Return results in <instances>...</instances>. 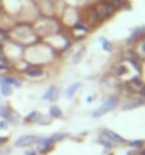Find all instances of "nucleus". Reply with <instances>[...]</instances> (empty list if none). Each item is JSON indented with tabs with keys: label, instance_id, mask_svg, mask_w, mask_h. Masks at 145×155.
<instances>
[{
	"label": "nucleus",
	"instance_id": "1",
	"mask_svg": "<svg viewBox=\"0 0 145 155\" xmlns=\"http://www.w3.org/2000/svg\"><path fill=\"white\" fill-rule=\"evenodd\" d=\"M93 10H94V13H95V16H97V19H98L100 21L108 20L112 14L118 12L108 0H100L98 3L93 5Z\"/></svg>",
	"mask_w": 145,
	"mask_h": 155
},
{
	"label": "nucleus",
	"instance_id": "2",
	"mask_svg": "<svg viewBox=\"0 0 145 155\" xmlns=\"http://www.w3.org/2000/svg\"><path fill=\"white\" fill-rule=\"evenodd\" d=\"M118 107V98L117 97H108L105 101L103 103V105L100 108H97L95 111H93V118H100V117H103L104 114H107L110 113V111H112V110H115V108Z\"/></svg>",
	"mask_w": 145,
	"mask_h": 155
},
{
	"label": "nucleus",
	"instance_id": "3",
	"mask_svg": "<svg viewBox=\"0 0 145 155\" xmlns=\"http://www.w3.org/2000/svg\"><path fill=\"white\" fill-rule=\"evenodd\" d=\"M37 151L40 154H46L48 151L53 150V147H54V141H53V138H46V140H37Z\"/></svg>",
	"mask_w": 145,
	"mask_h": 155
},
{
	"label": "nucleus",
	"instance_id": "4",
	"mask_svg": "<svg viewBox=\"0 0 145 155\" xmlns=\"http://www.w3.org/2000/svg\"><path fill=\"white\" fill-rule=\"evenodd\" d=\"M37 140L38 138L34 135H24V137H20L19 140L14 142V145L17 147V148H24V147H30V145H33V144H36Z\"/></svg>",
	"mask_w": 145,
	"mask_h": 155
},
{
	"label": "nucleus",
	"instance_id": "5",
	"mask_svg": "<svg viewBox=\"0 0 145 155\" xmlns=\"http://www.w3.org/2000/svg\"><path fill=\"white\" fill-rule=\"evenodd\" d=\"M103 134H104V138H107L108 141H111L114 145H115V144H125L127 142L125 138H122L121 135H118L117 132L110 131V130H104Z\"/></svg>",
	"mask_w": 145,
	"mask_h": 155
},
{
	"label": "nucleus",
	"instance_id": "6",
	"mask_svg": "<svg viewBox=\"0 0 145 155\" xmlns=\"http://www.w3.org/2000/svg\"><path fill=\"white\" fill-rule=\"evenodd\" d=\"M43 98L47 100V101H57L58 100V90H57L56 85H50L46 90V93L43 94Z\"/></svg>",
	"mask_w": 145,
	"mask_h": 155
},
{
	"label": "nucleus",
	"instance_id": "7",
	"mask_svg": "<svg viewBox=\"0 0 145 155\" xmlns=\"http://www.w3.org/2000/svg\"><path fill=\"white\" fill-rule=\"evenodd\" d=\"M24 74L30 77V78H41V77H44V71L41 68H38L37 66H30L24 71Z\"/></svg>",
	"mask_w": 145,
	"mask_h": 155
},
{
	"label": "nucleus",
	"instance_id": "8",
	"mask_svg": "<svg viewBox=\"0 0 145 155\" xmlns=\"http://www.w3.org/2000/svg\"><path fill=\"white\" fill-rule=\"evenodd\" d=\"M127 84H128V87H130L131 90H134V91H138V93H140L141 90L145 87V84L142 83V80H141L140 77H132V78L128 81Z\"/></svg>",
	"mask_w": 145,
	"mask_h": 155
},
{
	"label": "nucleus",
	"instance_id": "9",
	"mask_svg": "<svg viewBox=\"0 0 145 155\" xmlns=\"http://www.w3.org/2000/svg\"><path fill=\"white\" fill-rule=\"evenodd\" d=\"M81 88V83H74V84H71L68 88L66 90V93H64V95H66V98H68V100H71L73 97H74V94H75V91L77 90H80Z\"/></svg>",
	"mask_w": 145,
	"mask_h": 155
},
{
	"label": "nucleus",
	"instance_id": "10",
	"mask_svg": "<svg viewBox=\"0 0 145 155\" xmlns=\"http://www.w3.org/2000/svg\"><path fill=\"white\" fill-rule=\"evenodd\" d=\"M40 118H41V114L38 113V111H31L27 115V118H26V122H38Z\"/></svg>",
	"mask_w": 145,
	"mask_h": 155
},
{
	"label": "nucleus",
	"instance_id": "11",
	"mask_svg": "<svg viewBox=\"0 0 145 155\" xmlns=\"http://www.w3.org/2000/svg\"><path fill=\"white\" fill-rule=\"evenodd\" d=\"M50 117L51 118H61L63 117V111L60 110V107L51 105V107H50Z\"/></svg>",
	"mask_w": 145,
	"mask_h": 155
},
{
	"label": "nucleus",
	"instance_id": "12",
	"mask_svg": "<svg viewBox=\"0 0 145 155\" xmlns=\"http://www.w3.org/2000/svg\"><path fill=\"white\" fill-rule=\"evenodd\" d=\"M100 43H101V46H103V50H104V51H107V53H111L112 51L114 46H112V43L108 41L107 38L101 37V38H100Z\"/></svg>",
	"mask_w": 145,
	"mask_h": 155
},
{
	"label": "nucleus",
	"instance_id": "13",
	"mask_svg": "<svg viewBox=\"0 0 145 155\" xmlns=\"http://www.w3.org/2000/svg\"><path fill=\"white\" fill-rule=\"evenodd\" d=\"M5 81H6V84L7 85H14V87H17V88H19V87H21V83H20L19 80H16V78H14V77H5Z\"/></svg>",
	"mask_w": 145,
	"mask_h": 155
},
{
	"label": "nucleus",
	"instance_id": "14",
	"mask_svg": "<svg viewBox=\"0 0 145 155\" xmlns=\"http://www.w3.org/2000/svg\"><path fill=\"white\" fill-rule=\"evenodd\" d=\"M0 93H2V95L3 97H9V95H12V93H13V90H12V85H2L0 87Z\"/></svg>",
	"mask_w": 145,
	"mask_h": 155
},
{
	"label": "nucleus",
	"instance_id": "15",
	"mask_svg": "<svg viewBox=\"0 0 145 155\" xmlns=\"http://www.w3.org/2000/svg\"><path fill=\"white\" fill-rule=\"evenodd\" d=\"M141 104H142V101H135V103H131V104H128V105H124V107H122V110H124V111H128V110H134V108L140 107Z\"/></svg>",
	"mask_w": 145,
	"mask_h": 155
},
{
	"label": "nucleus",
	"instance_id": "16",
	"mask_svg": "<svg viewBox=\"0 0 145 155\" xmlns=\"http://www.w3.org/2000/svg\"><path fill=\"white\" fill-rule=\"evenodd\" d=\"M84 53H85V48L83 47V48H81V51H78V53H77V54L74 56V58H73V63H74V64H77V63H78V61L81 60V58H83Z\"/></svg>",
	"mask_w": 145,
	"mask_h": 155
},
{
	"label": "nucleus",
	"instance_id": "17",
	"mask_svg": "<svg viewBox=\"0 0 145 155\" xmlns=\"http://www.w3.org/2000/svg\"><path fill=\"white\" fill-rule=\"evenodd\" d=\"M128 144H130L131 147H135L137 150H141V148L144 147V141H142V140H137V141H130Z\"/></svg>",
	"mask_w": 145,
	"mask_h": 155
},
{
	"label": "nucleus",
	"instance_id": "18",
	"mask_svg": "<svg viewBox=\"0 0 145 155\" xmlns=\"http://www.w3.org/2000/svg\"><path fill=\"white\" fill-rule=\"evenodd\" d=\"M100 142H101V144H103V145L105 147V148H108V150H110V148H112V147H114V144H112L111 141H108L107 138H101V140H100Z\"/></svg>",
	"mask_w": 145,
	"mask_h": 155
},
{
	"label": "nucleus",
	"instance_id": "19",
	"mask_svg": "<svg viewBox=\"0 0 145 155\" xmlns=\"http://www.w3.org/2000/svg\"><path fill=\"white\" fill-rule=\"evenodd\" d=\"M125 73H127V67L125 66H122L121 64V66L117 67V71H115V74L117 75H122V74H125Z\"/></svg>",
	"mask_w": 145,
	"mask_h": 155
},
{
	"label": "nucleus",
	"instance_id": "20",
	"mask_svg": "<svg viewBox=\"0 0 145 155\" xmlns=\"http://www.w3.org/2000/svg\"><path fill=\"white\" fill-rule=\"evenodd\" d=\"M51 122V117L48 115V117H44V115H41V118H40V121L37 122V124H50Z\"/></svg>",
	"mask_w": 145,
	"mask_h": 155
},
{
	"label": "nucleus",
	"instance_id": "21",
	"mask_svg": "<svg viewBox=\"0 0 145 155\" xmlns=\"http://www.w3.org/2000/svg\"><path fill=\"white\" fill-rule=\"evenodd\" d=\"M9 128V122L6 120H0V130H7Z\"/></svg>",
	"mask_w": 145,
	"mask_h": 155
},
{
	"label": "nucleus",
	"instance_id": "22",
	"mask_svg": "<svg viewBox=\"0 0 145 155\" xmlns=\"http://www.w3.org/2000/svg\"><path fill=\"white\" fill-rule=\"evenodd\" d=\"M10 154V148H3L0 150V155H9Z\"/></svg>",
	"mask_w": 145,
	"mask_h": 155
},
{
	"label": "nucleus",
	"instance_id": "23",
	"mask_svg": "<svg viewBox=\"0 0 145 155\" xmlns=\"http://www.w3.org/2000/svg\"><path fill=\"white\" fill-rule=\"evenodd\" d=\"M7 141H9V138H7V137H0V145L6 144Z\"/></svg>",
	"mask_w": 145,
	"mask_h": 155
},
{
	"label": "nucleus",
	"instance_id": "24",
	"mask_svg": "<svg viewBox=\"0 0 145 155\" xmlns=\"http://www.w3.org/2000/svg\"><path fill=\"white\" fill-rule=\"evenodd\" d=\"M6 70H9V67L6 64H0V71H6Z\"/></svg>",
	"mask_w": 145,
	"mask_h": 155
},
{
	"label": "nucleus",
	"instance_id": "25",
	"mask_svg": "<svg viewBox=\"0 0 145 155\" xmlns=\"http://www.w3.org/2000/svg\"><path fill=\"white\" fill-rule=\"evenodd\" d=\"M24 155H37V152H36V151H27V152H26V154H24Z\"/></svg>",
	"mask_w": 145,
	"mask_h": 155
},
{
	"label": "nucleus",
	"instance_id": "26",
	"mask_svg": "<svg viewBox=\"0 0 145 155\" xmlns=\"http://www.w3.org/2000/svg\"><path fill=\"white\" fill-rule=\"evenodd\" d=\"M94 98H95L94 95H90V97H87V103H91V101H94Z\"/></svg>",
	"mask_w": 145,
	"mask_h": 155
},
{
	"label": "nucleus",
	"instance_id": "27",
	"mask_svg": "<svg viewBox=\"0 0 145 155\" xmlns=\"http://www.w3.org/2000/svg\"><path fill=\"white\" fill-rule=\"evenodd\" d=\"M5 84H6L5 77H0V87H2V85H5Z\"/></svg>",
	"mask_w": 145,
	"mask_h": 155
}]
</instances>
